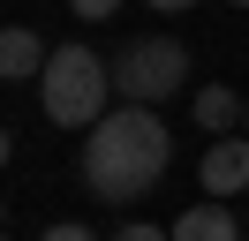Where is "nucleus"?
Wrapping results in <instances>:
<instances>
[{
    "instance_id": "obj_1",
    "label": "nucleus",
    "mask_w": 249,
    "mask_h": 241,
    "mask_svg": "<svg viewBox=\"0 0 249 241\" xmlns=\"http://www.w3.org/2000/svg\"><path fill=\"white\" fill-rule=\"evenodd\" d=\"M174 166V136L151 105H113L83 143V189L98 204H136L143 189H159Z\"/></svg>"
},
{
    "instance_id": "obj_2",
    "label": "nucleus",
    "mask_w": 249,
    "mask_h": 241,
    "mask_svg": "<svg viewBox=\"0 0 249 241\" xmlns=\"http://www.w3.org/2000/svg\"><path fill=\"white\" fill-rule=\"evenodd\" d=\"M106 60L91 45H53L46 75H38V98H46V120L53 128H98L106 120Z\"/></svg>"
},
{
    "instance_id": "obj_3",
    "label": "nucleus",
    "mask_w": 249,
    "mask_h": 241,
    "mask_svg": "<svg viewBox=\"0 0 249 241\" xmlns=\"http://www.w3.org/2000/svg\"><path fill=\"white\" fill-rule=\"evenodd\" d=\"M181 83H189V45L181 38H136V45H121V60H113V90H121L128 105H159Z\"/></svg>"
},
{
    "instance_id": "obj_4",
    "label": "nucleus",
    "mask_w": 249,
    "mask_h": 241,
    "mask_svg": "<svg viewBox=\"0 0 249 241\" xmlns=\"http://www.w3.org/2000/svg\"><path fill=\"white\" fill-rule=\"evenodd\" d=\"M196 181H204V196H212V204L242 196V189H249V136H212V151H204Z\"/></svg>"
},
{
    "instance_id": "obj_5",
    "label": "nucleus",
    "mask_w": 249,
    "mask_h": 241,
    "mask_svg": "<svg viewBox=\"0 0 249 241\" xmlns=\"http://www.w3.org/2000/svg\"><path fill=\"white\" fill-rule=\"evenodd\" d=\"M189 120H196L204 136H234V120H249V98H242V90H227V83H196Z\"/></svg>"
},
{
    "instance_id": "obj_6",
    "label": "nucleus",
    "mask_w": 249,
    "mask_h": 241,
    "mask_svg": "<svg viewBox=\"0 0 249 241\" xmlns=\"http://www.w3.org/2000/svg\"><path fill=\"white\" fill-rule=\"evenodd\" d=\"M174 241H249V226L234 219L227 204H212V196H204V204H189L181 219H174Z\"/></svg>"
},
{
    "instance_id": "obj_7",
    "label": "nucleus",
    "mask_w": 249,
    "mask_h": 241,
    "mask_svg": "<svg viewBox=\"0 0 249 241\" xmlns=\"http://www.w3.org/2000/svg\"><path fill=\"white\" fill-rule=\"evenodd\" d=\"M46 45H38V30H23V23H8L0 30V75H8V83H38V75H46Z\"/></svg>"
},
{
    "instance_id": "obj_8",
    "label": "nucleus",
    "mask_w": 249,
    "mask_h": 241,
    "mask_svg": "<svg viewBox=\"0 0 249 241\" xmlns=\"http://www.w3.org/2000/svg\"><path fill=\"white\" fill-rule=\"evenodd\" d=\"M113 241H174V226H143V219H128Z\"/></svg>"
},
{
    "instance_id": "obj_9",
    "label": "nucleus",
    "mask_w": 249,
    "mask_h": 241,
    "mask_svg": "<svg viewBox=\"0 0 249 241\" xmlns=\"http://www.w3.org/2000/svg\"><path fill=\"white\" fill-rule=\"evenodd\" d=\"M38 241H98V234H91V226H76V219H61V226H46Z\"/></svg>"
},
{
    "instance_id": "obj_10",
    "label": "nucleus",
    "mask_w": 249,
    "mask_h": 241,
    "mask_svg": "<svg viewBox=\"0 0 249 241\" xmlns=\"http://www.w3.org/2000/svg\"><path fill=\"white\" fill-rule=\"evenodd\" d=\"M68 8H76V15H83V23H106V15H113V8H121V0H68Z\"/></svg>"
},
{
    "instance_id": "obj_11",
    "label": "nucleus",
    "mask_w": 249,
    "mask_h": 241,
    "mask_svg": "<svg viewBox=\"0 0 249 241\" xmlns=\"http://www.w3.org/2000/svg\"><path fill=\"white\" fill-rule=\"evenodd\" d=\"M143 8H159V15H181V8H196V0H143Z\"/></svg>"
},
{
    "instance_id": "obj_12",
    "label": "nucleus",
    "mask_w": 249,
    "mask_h": 241,
    "mask_svg": "<svg viewBox=\"0 0 249 241\" xmlns=\"http://www.w3.org/2000/svg\"><path fill=\"white\" fill-rule=\"evenodd\" d=\"M234 8H249V0H234Z\"/></svg>"
},
{
    "instance_id": "obj_13",
    "label": "nucleus",
    "mask_w": 249,
    "mask_h": 241,
    "mask_svg": "<svg viewBox=\"0 0 249 241\" xmlns=\"http://www.w3.org/2000/svg\"><path fill=\"white\" fill-rule=\"evenodd\" d=\"M242 136H249V120H242Z\"/></svg>"
}]
</instances>
